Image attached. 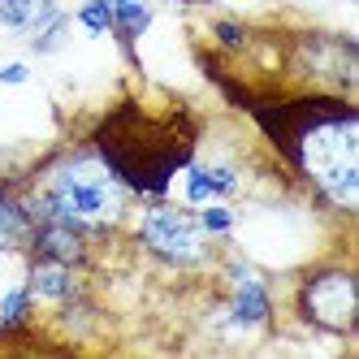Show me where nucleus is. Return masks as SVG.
Instances as JSON below:
<instances>
[{
  "label": "nucleus",
  "mask_w": 359,
  "mask_h": 359,
  "mask_svg": "<svg viewBox=\"0 0 359 359\" xmlns=\"http://www.w3.org/2000/svg\"><path fill=\"white\" fill-rule=\"evenodd\" d=\"M203 177H208V191L212 195H234L238 191V173L229 165H203Z\"/></svg>",
  "instance_id": "13"
},
{
  "label": "nucleus",
  "mask_w": 359,
  "mask_h": 359,
  "mask_svg": "<svg viewBox=\"0 0 359 359\" xmlns=\"http://www.w3.org/2000/svg\"><path fill=\"white\" fill-rule=\"evenodd\" d=\"M79 22L91 31V35H104L113 27V9H109V0H87V5L79 9Z\"/></svg>",
  "instance_id": "12"
},
{
  "label": "nucleus",
  "mask_w": 359,
  "mask_h": 359,
  "mask_svg": "<svg viewBox=\"0 0 359 359\" xmlns=\"http://www.w3.org/2000/svg\"><path fill=\"white\" fill-rule=\"evenodd\" d=\"M27 312H31V290L27 286L5 290V299H0V329H22Z\"/></svg>",
  "instance_id": "11"
},
{
  "label": "nucleus",
  "mask_w": 359,
  "mask_h": 359,
  "mask_svg": "<svg viewBox=\"0 0 359 359\" xmlns=\"http://www.w3.org/2000/svg\"><path fill=\"white\" fill-rule=\"evenodd\" d=\"M286 161L320 191L325 203L338 212L359 208V109L351 100H333V104L312 117L294 135Z\"/></svg>",
  "instance_id": "3"
},
{
  "label": "nucleus",
  "mask_w": 359,
  "mask_h": 359,
  "mask_svg": "<svg viewBox=\"0 0 359 359\" xmlns=\"http://www.w3.org/2000/svg\"><path fill=\"white\" fill-rule=\"evenodd\" d=\"M299 312L312 329L325 333H351L359 325V281L342 264H325L303 277L299 286Z\"/></svg>",
  "instance_id": "4"
},
{
  "label": "nucleus",
  "mask_w": 359,
  "mask_h": 359,
  "mask_svg": "<svg viewBox=\"0 0 359 359\" xmlns=\"http://www.w3.org/2000/svg\"><path fill=\"white\" fill-rule=\"evenodd\" d=\"M229 273H234V294H229V320H234L238 329H260V325H269L273 307H269V290H264V281L255 277L247 264H234Z\"/></svg>",
  "instance_id": "7"
},
{
  "label": "nucleus",
  "mask_w": 359,
  "mask_h": 359,
  "mask_svg": "<svg viewBox=\"0 0 359 359\" xmlns=\"http://www.w3.org/2000/svg\"><path fill=\"white\" fill-rule=\"evenodd\" d=\"M27 79H31V69L22 65V61H9V65H0V83H5V87H22Z\"/></svg>",
  "instance_id": "16"
},
{
  "label": "nucleus",
  "mask_w": 359,
  "mask_h": 359,
  "mask_svg": "<svg viewBox=\"0 0 359 359\" xmlns=\"http://www.w3.org/2000/svg\"><path fill=\"white\" fill-rule=\"evenodd\" d=\"M57 13V0H0V27L9 31H39Z\"/></svg>",
  "instance_id": "10"
},
{
  "label": "nucleus",
  "mask_w": 359,
  "mask_h": 359,
  "mask_svg": "<svg viewBox=\"0 0 359 359\" xmlns=\"http://www.w3.org/2000/svg\"><path fill=\"white\" fill-rule=\"evenodd\" d=\"M199 225L208 229V234H229V229H234V212H229L225 203H208V208L199 212Z\"/></svg>",
  "instance_id": "14"
},
{
  "label": "nucleus",
  "mask_w": 359,
  "mask_h": 359,
  "mask_svg": "<svg viewBox=\"0 0 359 359\" xmlns=\"http://www.w3.org/2000/svg\"><path fill=\"white\" fill-rule=\"evenodd\" d=\"M27 208L31 225L35 221H65L83 234H104L126 217V191L113 169L95 156V147H74L48 165L27 195H18Z\"/></svg>",
  "instance_id": "2"
},
{
  "label": "nucleus",
  "mask_w": 359,
  "mask_h": 359,
  "mask_svg": "<svg viewBox=\"0 0 359 359\" xmlns=\"http://www.w3.org/2000/svg\"><path fill=\"white\" fill-rule=\"evenodd\" d=\"M27 247H31L35 260H57V264H69V269L87 260V234L65 225V221H35Z\"/></svg>",
  "instance_id": "6"
},
{
  "label": "nucleus",
  "mask_w": 359,
  "mask_h": 359,
  "mask_svg": "<svg viewBox=\"0 0 359 359\" xmlns=\"http://www.w3.org/2000/svg\"><path fill=\"white\" fill-rule=\"evenodd\" d=\"M31 238V217L13 191L0 187V251H22Z\"/></svg>",
  "instance_id": "9"
},
{
  "label": "nucleus",
  "mask_w": 359,
  "mask_h": 359,
  "mask_svg": "<svg viewBox=\"0 0 359 359\" xmlns=\"http://www.w3.org/2000/svg\"><path fill=\"white\" fill-rule=\"evenodd\" d=\"M27 290H31V299H43V303H65V299H74V269L57 264V260H35Z\"/></svg>",
  "instance_id": "8"
},
{
  "label": "nucleus",
  "mask_w": 359,
  "mask_h": 359,
  "mask_svg": "<svg viewBox=\"0 0 359 359\" xmlns=\"http://www.w3.org/2000/svg\"><path fill=\"white\" fill-rule=\"evenodd\" d=\"M139 243L173 269H195L208 260V229L199 225L187 208H169V203H151L139 217Z\"/></svg>",
  "instance_id": "5"
},
{
  "label": "nucleus",
  "mask_w": 359,
  "mask_h": 359,
  "mask_svg": "<svg viewBox=\"0 0 359 359\" xmlns=\"http://www.w3.org/2000/svg\"><path fill=\"white\" fill-rule=\"evenodd\" d=\"M91 147L130 195L161 199L173 173L195 161V121L191 113L151 117L139 104H121L95 126Z\"/></svg>",
  "instance_id": "1"
},
{
  "label": "nucleus",
  "mask_w": 359,
  "mask_h": 359,
  "mask_svg": "<svg viewBox=\"0 0 359 359\" xmlns=\"http://www.w3.org/2000/svg\"><path fill=\"white\" fill-rule=\"evenodd\" d=\"M212 35H217L221 48H229V53H238V48L247 43V27H243V22H217Z\"/></svg>",
  "instance_id": "15"
}]
</instances>
